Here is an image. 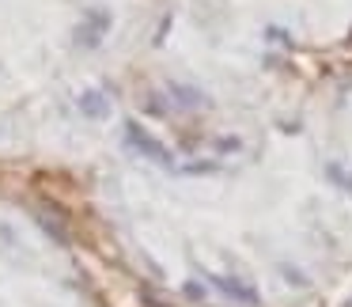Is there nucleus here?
Returning a JSON list of instances; mask_svg holds the SVG:
<instances>
[{"mask_svg":"<svg viewBox=\"0 0 352 307\" xmlns=\"http://www.w3.org/2000/svg\"><path fill=\"white\" fill-rule=\"evenodd\" d=\"M110 27H114V16H110V8H91L84 19L76 23V46L80 50H99L102 39L110 34Z\"/></svg>","mask_w":352,"mask_h":307,"instance_id":"7ed1b4c3","label":"nucleus"},{"mask_svg":"<svg viewBox=\"0 0 352 307\" xmlns=\"http://www.w3.org/2000/svg\"><path fill=\"white\" fill-rule=\"evenodd\" d=\"M122 140H125V148L129 152H137V156H144V160H152V163H160V167H175V156H170V148L163 145L160 137H152V133L144 129V125L137 122V118H129V122L122 125Z\"/></svg>","mask_w":352,"mask_h":307,"instance_id":"f257e3e1","label":"nucleus"},{"mask_svg":"<svg viewBox=\"0 0 352 307\" xmlns=\"http://www.w3.org/2000/svg\"><path fill=\"white\" fill-rule=\"evenodd\" d=\"M280 273L288 277V284H296V288H303V284H307V273H299L296 266H288V262H280Z\"/></svg>","mask_w":352,"mask_h":307,"instance_id":"6e6552de","label":"nucleus"},{"mask_svg":"<svg viewBox=\"0 0 352 307\" xmlns=\"http://www.w3.org/2000/svg\"><path fill=\"white\" fill-rule=\"evenodd\" d=\"M167 95L175 99V107L178 110H205L208 103V92H201V87H193V84H178V80H170L167 84Z\"/></svg>","mask_w":352,"mask_h":307,"instance_id":"20e7f679","label":"nucleus"},{"mask_svg":"<svg viewBox=\"0 0 352 307\" xmlns=\"http://www.w3.org/2000/svg\"><path fill=\"white\" fill-rule=\"evenodd\" d=\"M34 220H38V228L46 231V235L54 239V243H69V231H65V224H57V216H54V213L38 209V213H34Z\"/></svg>","mask_w":352,"mask_h":307,"instance_id":"423d86ee","label":"nucleus"},{"mask_svg":"<svg viewBox=\"0 0 352 307\" xmlns=\"http://www.w3.org/2000/svg\"><path fill=\"white\" fill-rule=\"evenodd\" d=\"M208 288H216L223 299H231V304L239 307H261V292L254 288L250 281H243V277H228V273H208L205 277Z\"/></svg>","mask_w":352,"mask_h":307,"instance_id":"f03ea898","label":"nucleus"},{"mask_svg":"<svg viewBox=\"0 0 352 307\" xmlns=\"http://www.w3.org/2000/svg\"><path fill=\"white\" fill-rule=\"evenodd\" d=\"M341 307H352V299H344V304H341Z\"/></svg>","mask_w":352,"mask_h":307,"instance_id":"9b49d317","label":"nucleus"},{"mask_svg":"<svg viewBox=\"0 0 352 307\" xmlns=\"http://www.w3.org/2000/svg\"><path fill=\"white\" fill-rule=\"evenodd\" d=\"M76 107H80V114L91 118V122H107V118H110V99L99 92V87H87V92H80Z\"/></svg>","mask_w":352,"mask_h":307,"instance_id":"39448f33","label":"nucleus"},{"mask_svg":"<svg viewBox=\"0 0 352 307\" xmlns=\"http://www.w3.org/2000/svg\"><path fill=\"white\" fill-rule=\"evenodd\" d=\"M186 299H205V284H197V281H186Z\"/></svg>","mask_w":352,"mask_h":307,"instance_id":"1a4fd4ad","label":"nucleus"},{"mask_svg":"<svg viewBox=\"0 0 352 307\" xmlns=\"http://www.w3.org/2000/svg\"><path fill=\"white\" fill-rule=\"evenodd\" d=\"M326 178L337 186V190L352 193V171L349 167H341V163H326Z\"/></svg>","mask_w":352,"mask_h":307,"instance_id":"0eeeda50","label":"nucleus"},{"mask_svg":"<svg viewBox=\"0 0 352 307\" xmlns=\"http://www.w3.org/2000/svg\"><path fill=\"white\" fill-rule=\"evenodd\" d=\"M144 110H148V114H167V107L160 103V95H148V99H144Z\"/></svg>","mask_w":352,"mask_h":307,"instance_id":"9d476101","label":"nucleus"}]
</instances>
